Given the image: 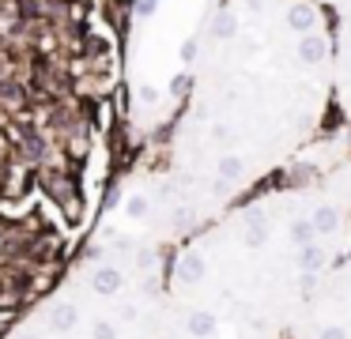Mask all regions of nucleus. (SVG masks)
I'll use <instances>...</instances> for the list:
<instances>
[{
    "mask_svg": "<svg viewBox=\"0 0 351 339\" xmlns=\"http://www.w3.org/2000/svg\"><path fill=\"white\" fill-rule=\"evenodd\" d=\"M340 177H343V188H348V200H351V162H340Z\"/></svg>",
    "mask_w": 351,
    "mask_h": 339,
    "instance_id": "obj_7",
    "label": "nucleus"
},
{
    "mask_svg": "<svg viewBox=\"0 0 351 339\" xmlns=\"http://www.w3.org/2000/svg\"><path fill=\"white\" fill-rule=\"evenodd\" d=\"M351 253V200L340 166L310 181L253 188L178 241L167 305L287 336L302 301Z\"/></svg>",
    "mask_w": 351,
    "mask_h": 339,
    "instance_id": "obj_3",
    "label": "nucleus"
},
{
    "mask_svg": "<svg viewBox=\"0 0 351 339\" xmlns=\"http://www.w3.org/2000/svg\"><path fill=\"white\" fill-rule=\"evenodd\" d=\"M159 339H287L280 331H261V328H242V324H227L215 316H200L189 309H162V328Z\"/></svg>",
    "mask_w": 351,
    "mask_h": 339,
    "instance_id": "obj_6",
    "label": "nucleus"
},
{
    "mask_svg": "<svg viewBox=\"0 0 351 339\" xmlns=\"http://www.w3.org/2000/svg\"><path fill=\"white\" fill-rule=\"evenodd\" d=\"M170 253L147 234L99 218L64 275L8 321L4 339H159Z\"/></svg>",
    "mask_w": 351,
    "mask_h": 339,
    "instance_id": "obj_4",
    "label": "nucleus"
},
{
    "mask_svg": "<svg viewBox=\"0 0 351 339\" xmlns=\"http://www.w3.org/2000/svg\"><path fill=\"white\" fill-rule=\"evenodd\" d=\"M189 57V90L155 170L174 241L280 173L332 105V19L313 0H223Z\"/></svg>",
    "mask_w": 351,
    "mask_h": 339,
    "instance_id": "obj_2",
    "label": "nucleus"
},
{
    "mask_svg": "<svg viewBox=\"0 0 351 339\" xmlns=\"http://www.w3.org/2000/svg\"><path fill=\"white\" fill-rule=\"evenodd\" d=\"M121 95L106 0H0V324L46 294L99 226Z\"/></svg>",
    "mask_w": 351,
    "mask_h": 339,
    "instance_id": "obj_1",
    "label": "nucleus"
},
{
    "mask_svg": "<svg viewBox=\"0 0 351 339\" xmlns=\"http://www.w3.org/2000/svg\"><path fill=\"white\" fill-rule=\"evenodd\" d=\"M287 339H351V253L321 275Z\"/></svg>",
    "mask_w": 351,
    "mask_h": 339,
    "instance_id": "obj_5",
    "label": "nucleus"
}]
</instances>
